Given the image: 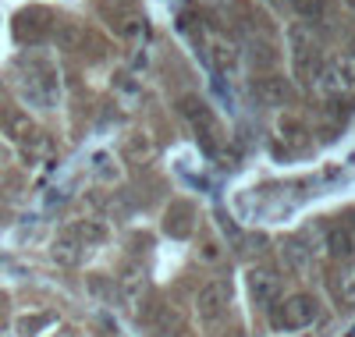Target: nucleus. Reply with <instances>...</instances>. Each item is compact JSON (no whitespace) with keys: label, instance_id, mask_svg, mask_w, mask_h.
Masks as SVG:
<instances>
[{"label":"nucleus","instance_id":"f257e3e1","mask_svg":"<svg viewBox=\"0 0 355 337\" xmlns=\"http://www.w3.org/2000/svg\"><path fill=\"white\" fill-rule=\"evenodd\" d=\"M288 46H291V68H295V78L302 85H313L320 78V64H323V43L320 36L313 33L309 21H295L288 28Z\"/></svg>","mask_w":355,"mask_h":337},{"label":"nucleus","instance_id":"f03ea898","mask_svg":"<svg viewBox=\"0 0 355 337\" xmlns=\"http://www.w3.org/2000/svg\"><path fill=\"white\" fill-rule=\"evenodd\" d=\"M178 110H182V117L189 121L192 132L199 135L202 149H206V153H217V146H220V125H217L214 110L206 107V100H199V96H182Z\"/></svg>","mask_w":355,"mask_h":337},{"label":"nucleus","instance_id":"7ed1b4c3","mask_svg":"<svg viewBox=\"0 0 355 337\" xmlns=\"http://www.w3.org/2000/svg\"><path fill=\"white\" fill-rule=\"evenodd\" d=\"M316 298L313 295H291L284 302H277V309L270 313V323L277 330H302L316 320Z\"/></svg>","mask_w":355,"mask_h":337},{"label":"nucleus","instance_id":"20e7f679","mask_svg":"<svg viewBox=\"0 0 355 337\" xmlns=\"http://www.w3.org/2000/svg\"><path fill=\"white\" fill-rule=\"evenodd\" d=\"M227 302H231V284L227 281H214L206 284L196 298V313L202 323H217L224 313H227Z\"/></svg>","mask_w":355,"mask_h":337},{"label":"nucleus","instance_id":"39448f33","mask_svg":"<svg viewBox=\"0 0 355 337\" xmlns=\"http://www.w3.org/2000/svg\"><path fill=\"white\" fill-rule=\"evenodd\" d=\"M100 15L117 33H132L139 21V0H100Z\"/></svg>","mask_w":355,"mask_h":337},{"label":"nucleus","instance_id":"423d86ee","mask_svg":"<svg viewBox=\"0 0 355 337\" xmlns=\"http://www.w3.org/2000/svg\"><path fill=\"white\" fill-rule=\"evenodd\" d=\"M252 93H256V100L270 103V107H284L291 100V85L284 75H259L252 82Z\"/></svg>","mask_w":355,"mask_h":337},{"label":"nucleus","instance_id":"0eeeda50","mask_svg":"<svg viewBox=\"0 0 355 337\" xmlns=\"http://www.w3.org/2000/svg\"><path fill=\"white\" fill-rule=\"evenodd\" d=\"M320 85L327 96H348L355 93V71L348 68V60H338V64H331L327 71H320Z\"/></svg>","mask_w":355,"mask_h":337},{"label":"nucleus","instance_id":"6e6552de","mask_svg":"<svg viewBox=\"0 0 355 337\" xmlns=\"http://www.w3.org/2000/svg\"><path fill=\"white\" fill-rule=\"evenodd\" d=\"M249 291H252L256 305H270L281 295V277L274 270H252L249 273Z\"/></svg>","mask_w":355,"mask_h":337},{"label":"nucleus","instance_id":"1a4fd4ad","mask_svg":"<svg viewBox=\"0 0 355 337\" xmlns=\"http://www.w3.org/2000/svg\"><path fill=\"white\" fill-rule=\"evenodd\" d=\"M40 18H46V11H43V8L25 11V15L15 21V36H18L21 43H25V40H28V43H40V40L50 33V28H53L50 21H40Z\"/></svg>","mask_w":355,"mask_h":337},{"label":"nucleus","instance_id":"9d476101","mask_svg":"<svg viewBox=\"0 0 355 337\" xmlns=\"http://www.w3.org/2000/svg\"><path fill=\"white\" fill-rule=\"evenodd\" d=\"M53 43H57V50H78L82 43H85V28H82V21H71V18H64V21H57L53 28Z\"/></svg>","mask_w":355,"mask_h":337},{"label":"nucleus","instance_id":"9b49d317","mask_svg":"<svg viewBox=\"0 0 355 337\" xmlns=\"http://www.w3.org/2000/svg\"><path fill=\"white\" fill-rule=\"evenodd\" d=\"M249 57H252V68H256V71L270 75V68H277V57H281V53H277V43H274L270 36H256Z\"/></svg>","mask_w":355,"mask_h":337},{"label":"nucleus","instance_id":"f8f14e48","mask_svg":"<svg viewBox=\"0 0 355 337\" xmlns=\"http://www.w3.org/2000/svg\"><path fill=\"white\" fill-rule=\"evenodd\" d=\"M53 259L61 263V266H78V259H82V241L75 238V231H64V234H57L53 238Z\"/></svg>","mask_w":355,"mask_h":337},{"label":"nucleus","instance_id":"ddd939ff","mask_svg":"<svg viewBox=\"0 0 355 337\" xmlns=\"http://www.w3.org/2000/svg\"><path fill=\"white\" fill-rule=\"evenodd\" d=\"M164 227H167V234H174V238H185V234L192 231V206H189V202H174V206L167 209Z\"/></svg>","mask_w":355,"mask_h":337},{"label":"nucleus","instance_id":"4468645a","mask_svg":"<svg viewBox=\"0 0 355 337\" xmlns=\"http://www.w3.org/2000/svg\"><path fill=\"white\" fill-rule=\"evenodd\" d=\"M327 252L334 256V259H352V252H355V238H352V231L348 227H331L327 231Z\"/></svg>","mask_w":355,"mask_h":337},{"label":"nucleus","instance_id":"2eb2a0df","mask_svg":"<svg viewBox=\"0 0 355 337\" xmlns=\"http://www.w3.org/2000/svg\"><path fill=\"white\" fill-rule=\"evenodd\" d=\"M334 298L341 305H355V263H345L334 277Z\"/></svg>","mask_w":355,"mask_h":337},{"label":"nucleus","instance_id":"dca6fc26","mask_svg":"<svg viewBox=\"0 0 355 337\" xmlns=\"http://www.w3.org/2000/svg\"><path fill=\"white\" fill-rule=\"evenodd\" d=\"M4 125H8V132H11L18 142H28V139H36V135H40L36 125H33V117L21 114V110H8V114H4Z\"/></svg>","mask_w":355,"mask_h":337},{"label":"nucleus","instance_id":"f3484780","mask_svg":"<svg viewBox=\"0 0 355 337\" xmlns=\"http://www.w3.org/2000/svg\"><path fill=\"white\" fill-rule=\"evenodd\" d=\"M210 60H214V68H231L234 60H239V46H234L231 40H214L210 43Z\"/></svg>","mask_w":355,"mask_h":337},{"label":"nucleus","instance_id":"a211bd4d","mask_svg":"<svg viewBox=\"0 0 355 337\" xmlns=\"http://www.w3.org/2000/svg\"><path fill=\"white\" fill-rule=\"evenodd\" d=\"M323 8H327V0H291V11L299 18H309V21L323 18Z\"/></svg>","mask_w":355,"mask_h":337},{"label":"nucleus","instance_id":"6ab92c4d","mask_svg":"<svg viewBox=\"0 0 355 337\" xmlns=\"http://www.w3.org/2000/svg\"><path fill=\"white\" fill-rule=\"evenodd\" d=\"M75 238L78 241H103L107 238V224H100V221H82L78 227H75Z\"/></svg>","mask_w":355,"mask_h":337},{"label":"nucleus","instance_id":"aec40b11","mask_svg":"<svg viewBox=\"0 0 355 337\" xmlns=\"http://www.w3.org/2000/svg\"><path fill=\"white\" fill-rule=\"evenodd\" d=\"M8 164H11V149H8V146H0V174L8 171Z\"/></svg>","mask_w":355,"mask_h":337},{"label":"nucleus","instance_id":"412c9836","mask_svg":"<svg viewBox=\"0 0 355 337\" xmlns=\"http://www.w3.org/2000/svg\"><path fill=\"white\" fill-rule=\"evenodd\" d=\"M227 337H245V334H242V330H231V334H227Z\"/></svg>","mask_w":355,"mask_h":337},{"label":"nucleus","instance_id":"4be33fe9","mask_svg":"<svg viewBox=\"0 0 355 337\" xmlns=\"http://www.w3.org/2000/svg\"><path fill=\"white\" fill-rule=\"evenodd\" d=\"M348 4H352V8H355V0H348Z\"/></svg>","mask_w":355,"mask_h":337}]
</instances>
